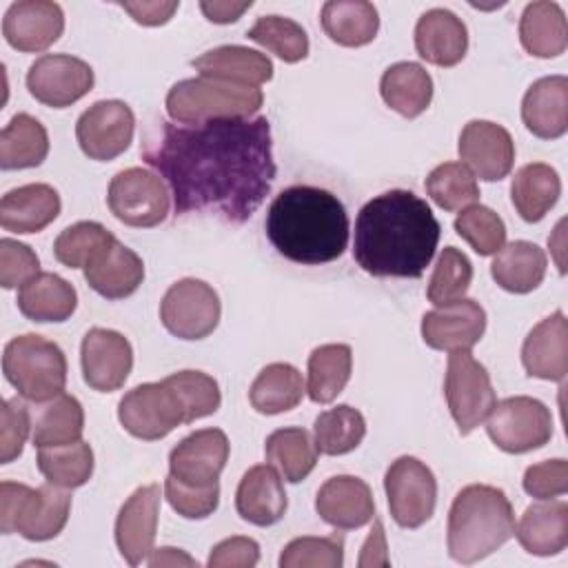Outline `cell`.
<instances>
[{
  "mask_svg": "<svg viewBox=\"0 0 568 568\" xmlns=\"http://www.w3.org/2000/svg\"><path fill=\"white\" fill-rule=\"evenodd\" d=\"M106 204L126 226L153 229L169 215V191L155 171L131 166L115 173L109 182Z\"/></svg>",
  "mask_w": 568,
  "mask_h": 568,
  "instance_id": "9",
  "label": "cell"
},
{
  "mask_svg": "<svg viewBox=\"0 0 568 568\" xmlns=\"http://www.w3.org/2000/svg\"><path fill=\"white\" fill-rule=\"evenodd\" d=\"M444 395L462 435L473 433L497 402L488 371L470 355V351H455L448 355Z\"/></svg>",
  "mask_w": 568,
  "mask_h": 568,
  "instance_id": "10",
  "label": "cell"
},
{
  "mask_svg": "<svg viewBox=\"0 0 568 568\" xmlns=\"http://www.w3.org/2000/svg\"><path fill=\"white\" fill-rule=\"evenodd\" d=\"M146 561H149L151 568H160V566H197V561L193 557H189L184 550L173 548V546H164V548L151 550Z\"/></svg>",
  "mask_w": 568,
  "mask_h": 568,
  "instance_id": "59",
  "label": "cell"
},
{
  "mask_svg": "<svg viewBox=\"0 0 568 568\" xmlns=\"http://www.w3.org/2000/svg\"><path fill=\"white\" fill-rule=\"evenodd\" d=\"M439 222L426 200L393 189L368 200L355 220L353 257L375 277H422L430 264Z\"/></svg>",
  "mask_w": 568,
  "mask_h": 568,
  "instance_id": "2",
  "label": "cell"
},
{
  "mask_svg": "<svg viewBox=\"0 0 568 568\" xmlns=\"http://www.w3.org/2000/svg\"><path fill=\"white\" fill-rule=\"evenodd\" d=\"M49 155L47 129L29 113H18L0 131V169L40 166Z\"/></svg>",
  "mask_w": 568,
  "mask_h": 568,
  "instance_id": "39",
  "label": "cell"
},
{
  "mask_svg": "<svg viewBox=\"0 0 568 568\" xmlns=\"http://www.w3.org/2000/svg\"><path fill=\"white\" fill-rule=\"evenodd\" d=\"M135 131V115L122 100H98L75 122V138L82 153L95 162L122 155Z\"/></svg>",
  "mask_w": 568,
  "mask_h": 568,
  "instance_id": "14",
  "label": "cell"
},
{
  "mask_svg": "<svg viewBox=\"0 0 568 568\" xmlns=\"http://www.w3.org/2000/svg\"><path fill=\"white\" fill-rule=\"evenodd\" d=\"M260 561V544L251 537H229L213 546L209 568H253Z\"/></svg>",
  "mask_w": 568,
  "mask_h": 568,
  "instance_id": "55",
  "label": "cell"
},
{
  "mask_svg": "<svg viewBox=\"0 0 568 568\" xmlns=\"http://www.w3.org/2000/svg\"><path fill=\"white\" fill-rule=\"evenodd\" d=\"M191 67L202 78H215L244 87H260L273 78L271 58L240 44H224L211 49L200 58L191 60Z\"/></svg>",
  "mask_w": 568,
  "mask_h": 568,
  "instance_id": "30",
  "label": "cell"
},
{
  "mask_svg": "<svg viewBox=\"0 0 568 568\" xmlns=\"http://www.w3.org/2000/svg\"><path fill=\"white\" fill-rule=\"evenodd\" d=\"M264 226L280 255L306 266L333 262L348 246L346 209L337 195L320 186L284 189L271 202Z\"/></svg>",
  "mask_w": 568,
  "mask_h": 568,
  "instance_id": "3",
  "label": "cell"
},
{
  "mask_svg": "<svg viewBox=\"0 0 568 568\" xmlns=\"http://www.w3.org/2000/svg\"><path fill=\"white\" fill-rule=\"evenodd\" d=\"M264 95L257 87L233 84L215 78H189L166 93V113L173 122L202 124L211 120H242L260 111Z\"/></svg>",
  "mask_w": 568,
  "mask_h": 568,
  "instance_id": "5",
  "label": "cell"
},
{
  "mask_svg": "<svg viewBox=\"0 0 568 568\" xmlns=\"http://www.w3.org/2000/svg\"><path fill=\"white\" fill-rule=\"evenodd\" d=\"M78 306L75 288L55 273H38L18 291L20 313L38 324L67 322Z\"/></svg>",
  "mask_w": 568,
  "mask_h": 568,
  "instance_id": "31",
  "label": "cell"
},
{
  "mask_svg": "<svg viewBox=\"0 0 568 568\" xmlns=\"http://www.w3.org/2000/svg\"><path fill=\"white\" fill-rule=\"evenodd\" d=\"M31 433V410L18 397L4 399L0 408V462L11 464L22 455Z\"/></svg>",
  "mask_w": 568,
  "mask_h": 568,
  "instance_id": "52",
  "label": "cell"
},
{
  "mask_svg": "<svg viewBox=\"0 0 568 568\" xmlns=\"http://www.w3.org/2000/svg\"><path fill=\"white\" fill-rule=\"evenodd\" d=\"M84 384L98 393H113L124 386L133 368L131 342L111 328H89L80 346Z\"/></svg>",
  "mask_w": 568,
  "mask_h": 568,
  "instance_id": "16",
  "label": "cell"
},
{
  "mask_svg": "<svg viewBox=\"0 0 568 568\" xmlns=\"http://www.w3.org/2000/svg\"><path fill=\"white\" fill-rule=\"evenodd\" d=\"M415 49L428 64L455 67L468 51V29L453 11L428 9L415 24Z\"/></svg>",
  "mask_w": 568,
  "mask_h": 568,
  "instance_id": "24",
  "label": "cell"
},
{
  "mask_svg": "<svg viewBox=\"0 0 568 568\" xmlns=\"http://www.w3.org/2000/svg\"><path fill=\"white\" fill-rule=\"evenodd\" d=\"M455 231L481 257L495 255L506 244L504 220L484 204H470L462 209V213L455 217Z\"/></svg>",
  "mask_w": 568,
  "mask_h": 568,
  "instance_id": "48",
  "label": "cell"
},
{
  "mask_svg": "<svg viewBox=\"0 0 568 568\" xmlns=\"http://www.w3.org/2000/svg\"><path fill=\"white\" fill-rule=\"evenodd\" d=\"M524 490L535 499H552L568 493V462L564 457L546 459L526 468Z\"/></svg>",
  "mask_w": 568,
  "mask_h": 568,
  "instance_id": "54",
  "label": "cell"
},
{
  "mask_svg": "<svg viewBox=\"0 0 568 568\" xmlns=\"http://www.w3.org/2000/svg\"><path fill=\"white\" fill-rule=\"evenodd\" d=\"M515 537L530 555H559L568 546V504L564 499L530 504L515 528Z\"/></svg>",
  "mask_w": 568,
  "mask_h": 568,
  "instance_id": "29",
  "label": "cell"
},
{
  "mask_svg": "<svg viewBox=\"0 0 568 568\" xmlns=\"http://www.w3.org/2000/svg\"><path fill=\"white\" fill-rule=\"evenodd\" d=\"M315 510L328 526L337 530H355L373 521L375 499L364 479L355 475H335L320 486Z\"/></svg>",
  "mask_w": 568,
  "mask_h": 568,
  "instance_id": "22",
  "label": "cell"
},
{
  "mask_svg": "<svg viewBox=\"0 0 568 568\" xmlns=\"http://www.w3.org/2000/svg\"><path fill=\"white\" fill-rule=\"evenodd\" d=\"M160 515V484L133 490L115 519V544L129 566H140L153 550Z\"/></svg>",
  "mask_w": 568,
  "mask_h": 568,
  "instance_id": "21",
  "label": "cell"
},
{
  "mask_svg": "<svg viewBox=\"0 0 568 568\" xmlns=\"http://www.w3.org/2000/svg\"><path fill=\"white\" fill-rule=\"evenodd\" d=\"M84 410L82 404L67 393L40 402L31 410V442L33 446H62L82 439Z\"/></svg>",
  "mask_w": 568,
  "mask_h": 568,
  "instance_id": "35",
  "label": "cell"
},
{
  "mask_svg": "<svg viewBox=\"0 0 568 568\" xmlns=\"http://www.w3.org/2000/svg\"><path fill=\"white\" fill-rule=\"evenodd\" d=\"M448 555L457 564H477L515 535V513L506 493L488 484L464 486L448 510Z\"/></svg>",
  "mask_w": 568,
  "mask_h": 568,
  "instance_id": "4",
  "label": "cell"
},
{
  "mask_svg": "<svg viewBox=\"0 0 568 568\" xmlns=\"http://www.w3.org/2000/svg\"><path fill=\"white\" fill-rule=\"evenodd\" d=\"M382 100L404 118L422 115L433 100V78L417 62H395L379 80Z\"/></svg>",
  "mask_w": 568,
  "mask_h": 568,
  "instance_id": "34",
  "label": "cell"
},
{
  "mask_svg": "<svg viewBox=\"0 0 568 568\" xmlns=\"http://www.w3.org/2000/svg\"><path fill=\"white\" fill-rule=\"evenodd\" d=\"M384 490L390 517L402 528H419L435 513L437 481L433 470L417 457H397L384 475Z\"/></svg>",
  "mask_w": 568,
  "mask_h": 568,
  "instance_id": "13",
  "label": "cell"
},
{
  "mask_svg": "<svg viewBox=\"0 0 568 568\" xmlns=\"http://www.w3.org/2000/svg\"><path fill=\"white\" fill-rule=\"evenodd\" d=\"M457 151L462 164L486 182L504 180L515 164V142L510 133L490 120H470L464 124Z\"/></svg>",
  "mask_w": 568,
  "mask_h": 568,
  "instance_id": "17",
  "label": "cell"
},
{
  "mask_svg": "<svg viewBox=\"0 0 568 568\" xmlns=\"http://www.w3.org/2000/svg\"><path fill=\"white\" fill-rule=\"evenodd\" d=\"M93 69L67 53H47L38 58L27 71L29 93L53 109L71 106L93 89Z\"/></svg>",
  "mask_w": 568,
  "mask_h": 568,
  "instance_id": "15",
  "label": "cell"
},
{
  "mask_svg": "<svg viewBox=\"0 0 568 568\" xmlns=\"http://www.w3.org/2000/svg\"><path fill=\"white\" fill-rule=\"evenodd\" d=\"M521 364L530 377L564 382L568 373V322L564 311L544 317L526 335Z\"/></svg>",
  "mask_w": 568,
  "mask_h": 568,
  "instance_id": "23",
  "label": "cell"
},
{
  "mask_svg": "<svg viewBox=\"0 0 568 568\" xmlns=\"http://www.w3.org/2000/svg\"><path fill=\"white\" fill-rule=\"evenodd\" d=\"M490 442L510 455H521L546 446L552 437V415L548 406L528 395L495 402L486 417Z\"/></svg>",
  "mask_w": 568,
  "mask_h": 568,
  "instance_id": "8",
  "label": "cell"
},
{
  "mask_svg": "<svg viewBox=\"0 0 568 568\" xmlns=\"http://www.w3.org/2000/svg\"><path fill=\"white\" fill-rule=\"evenodd\" d=\"M164 379L178 393L186 413V424L213 415L222 404L217 382L202 371H178Z\"/></svg>",
  "mask_w": 568,
  "mask_h": 568,
  "instance_id": "49",
  "label": "cell"
},
{
  "mask_svg": "<svg viewBox=\"0 0 568 568\" xmlns=\"http://www.w3.org/2000/svg\"><path fill=\"white\" fill-rule=\"evenodd\" d=\"M36 462L49 484L67 490L84 486L93 475V450L82 439L62 446H42L38 448Z\"/></svg>",
  "mask_w": 568,
  "mask_h": 568,
  "instance_id": "42",
  "label": "cell"
},
{
  "mask_svg": "<svg viewBox=\"0 0 568 568\" xmlns=\"http://www.w3.org/2000/svg\"><path fill=\"white\" fill-rule=\"evenodd\" d=\"M64 31V11L51 0H18L2 18V36L22 53L49 49Z\"/></svg>",
  "mask_w": 568,
  "mask_h": 568,
  "instance_id": "20",
  "label": "cell"
},
{
  "mask_svg": "<svg viewBox=\"0 0 568 568\" xmlns=\"http://www.w3.org/2000/svg\"><path fill=\"white\" fill-rule=\"evenodd\" d=\"M561 195L559 173L544 162L521 166L510 182V200L524 222H539Z\"/></svg>",
  "mask_w": 568,
  "mask_h": 568,
  "instance_id": "36",
  "label": "cell"
},
{
  "mask_svg": "<svg viewBox=\"0 0 568 568\" xmlns=\"http://www.w3.org/2000/svg\"><path fill=\"white\" fill-rule=\"evenodd\" d=\"M122 428L144 442L166 437L180 424H186L184 406L166 379L146 382L129 393L118 404Z\"/></svg>",
  "mask_w": 568,
  "mask_h": 568,
  "instance_id": "11",
  "label": "cell"
},
{
  "mask_svg": "<svg viewBox=\"0 0 568 568\" xmlns=\"http://www.w3.org/2000/svg\"><path fill=\"white\" fill-rule=\"evenodd\" d=\"M546 253L526 240H515L504 244L490 264V275L508 293H530L535 291L546 275Z\"/></svg>",
  "mask_w": 568,
  "mask_h": 568,
  "instance_id": "33",
  "label": "cell"
},
{
  "mask_svg": "<svg viewBox=\"0 0 568 568\" xmlns=\"http://www.w3.org/2000/svg\"><path fill=\"white\" fill-rule=\"evenodd\" d=\"M302 373L286 362L264 366L251 384V406L262 415H280L295 408L304 397Z\"/></svg>",
  "mask_w": 568,
  "mask_h": 568,
  "instance_id": "38",
  "label": "cell"
},
{
  "mask_svg": "<svg viewBox=\"0 0 568 568\" xmlns=\"http://www.w3.org/2000/svg\"><path fill=\"white\" fill-rule=\"evenodd\" d=\"M366 435V419L364 415L348 406L339 404L317 415L313 424V442L317 453L322 455H346L355 450Z\"/></svg>",
  "mask_w": 568,
  "mask_h": 568,
  "instance_id": "43",
  "label": "cell"
},
{
  "mask_svg": "<svg viewBox=\"0 0 568 568\" xmlns=\"http://www.w3.org/2000/svg\"><path fill=\"white\" fill-rule=\"evenodd\" d=\"M353 351L348 344H322L308 355L306 393L315 404H331L348 384Z\"/></svg>",
  "mask_w": 568,
  "mask_h": 568,
  "instance_id": "40",
  "label": "cell"
},
{
  "mask_svg": "<svg viewBox=\"0 0 568 568\" xmlns=\"http://www.w3.org/2000/svg\"><path fill=\"white\" fill-rule=\"evenodd\" d=\"M71 515L67 488L44 484L31 488L18 481L0 484V532H18L29 541H47L62 532Z\"/></svg>",
  "mask_w": 568,
  "mask_h": 568,
  "instance_id": "6",
  "label": "cell"
},
{
  "mask_svg": "<svg viewBox=\"0 0 568 568\" xmlns=\"http://www.w3.org/2000/svg\"><path fill=\"white\" fill-rule=\"evenodd\" d=\"M222 315V304L211 284L195 277H184L171 284L160 302V320L164 328L180 339L209 337Z\"/></svg>",
  "mask_w": 568,
  "mask_h": 568,
  "instance_id": "12",
  "label": "cell"
},
{
  "mask_svg": "<svg viewBox=\"0 0 568 568\" xmlns=\"http://www.w3.org/2000/svg\"><path fill=\"white\" fill-rule=\"evenodd\" d=\"M62 202L53 186L36 182L11 189L0 200V226L27 235L47 229L60 215Z\"/></svg>",
  "mask_w": 568,
  "mask_h": 568,
  "instance_id": "27",
  "label": "cell"
},
{
  "mask_svg": "<svg viewBox=\"0 0 568 568\" xmlns=\"http://www.w3.org/2000/svg\"><path fill=\"white\" fill-rule=\"evenodd\" d=\"M111 242H115V235L100 222H75L55 237L53 255L69 268H84Z\"/></svg>",
  "mask_w": 568,
  "mask_h": 568,
  "instance_id": "46",
  "label": "cell"
},
{
  "mask_svg": "<svg viewBox=\"0 0 568 568\" xmlns=\"http://www.w3.org/2000/svg\"><path fill=\"white\" fill-rule=\"evenodd\" d=\"M286 493L277 468L257 464L248 468L235 490L237 515L253 526H273L286 513Z\"/></svg>",
  "mask_w": 568,
  "mask_h": 568,
  "instance_id": "25",
  "label": "cell"
},
{
  "mask_svg": "<svg viewBox=\"0 0 568 568\" xmlns=\"http://www.w3.org/2000/svg\"><path fill=\"white\" fill-rule=\"evenodd\" d=\"M40 273V260L29 244L11 237L0 240V284L16 288Z\"/></svg>",
  "mask_w": 568,
  "mask_h": 568,
  "instance_id": "53",
  "label": "cell"
},
{
  "mask_svg": "<svg viewBox=\"0 0 568 568\" xmlns=\"http://www.w3.org/2000/svg\"><path fill=\"white\" fill-rule=\"evenodd\" d=\"M344 564V541L337 537H295L282 555V568H339Z\"/></svg>",
  "mask_w": 568,
  "mask_h": 568,
  "instance_id": "50",
  "label": "cell"
},
{
  "mask_svg": "<svg viewBox=\"0 0 568 568\" xmlns=\"http://www.w3.org/2000/svg\"><path fill=\"white\" fill-rule=\"evenodd\" d=\"M2 371L18 395L33 404L53 399L67 386V357L62 348L36 333H24L7 342Z\"/></svg>",
  "mask_w": 568,
  "mask_h": 568,
  "instance_id": "7",
  "label": "cell"
},
{
  "mask_svg": "<svg viewBox=\"0 0 568 568\" xmlns=\"http://www.w3.org/2000/svg\"><path fill=\"white\" fill-rule=\"evenodd\" d=\"M320 20L324 33L342 47H364L379 31V13L364 0H331L322 7Z\"/></svg>",
  "mask_w": 568,
  "mask_h": 568,
  "instance_id": "37",
  "label": "cell"
},
{
  "mask_svg": "<svg viewBox=\"0 0 568 568\" xmlns=\"http://www.w3.org/2000/svg\"><path fill=\"white\" fill-rule=\"evenodd\" d=\"M251 0L244 2H233V0H202L200 9L206 16V20L215 22V24H231L235 20H240V16L251 9Z\"/></svg>",
  "mask_w": 568,
  "mask_h": 568,
  "instance_id": "57",
  "label": "cell"
},
{
  "mask_svg": "<svg viewBox=\"0 0 568 568\" xmlns=\"http://www.w3.org/2000/svg\"><path fill=\"white\" fill-rule=\"evenodd\" d=\"M264 455L266 462L291 484L306 479L317 464V448L311 433L297 426L273 430L266 437Z\"/></svg>",
  "mask_w": 568,
  "mask_h": 568,
  "instance_id": "41",
  "label": "cell"
},
{
  "mask_svg": "<svg viewBox=\"0 0 568 568\" xmlns=\"http://www.w3.org/2000/svg\"><path fill=\"white\" fill-rule=\"evenodd\" d=\"M359 566H388V555H386V535H384V526L379 519L373 517V528L371 535L366 539V544L362 546V555H359Z\"/></svg>",
  "mask_w": 568,
  "mask_h": 568,
  "instance_id": "58",
  "label": "cell"
},
{
  "mask_svg": "<svg viewBox=\"0 0 568 568\" xmlns=\"http://www.w3.org/2000/svg\"><path fill=\"white\" fill-rule=\"evenodd\" d=\"M164 497L169 506L184 519H206L220 504V484L189 486L169 475L164 479Z\"/></svg>",
  "mask_w": 568,
  "mask_h": 568,
  "instance_id": "51",
  "label": "cell"
},
{
  "mask_svg": "<svg viewBox=\"0 0 568 568\" xmlns=\"http://www.w3.org/2000/svg\"><path fill=\"white\" fill-rule=\"evenodd\" d=\"M229 437L220 428H200L173 446L169 455V475L189 486L217 481L229 459Z\"/></svg>",
  "mask_w": 568,
  "mask_h": 568,
  "instance_id": "19",
  "label": "cell"
},
{
  "mask_svg": "<svg viewBox=\"0 0 568 568\" xmlns=\"http://www.w3.org/2000/svg\"><path fill=\"white\" fill-rule=\"evenodd\" d=\"M82 271L87 284L106 300H124L133 295L144 280L142 257L118 240L111 242Z\"/></svg>",
  "mask_w": 568,
  "mask_h": 568,
  "instance_id": "28",
  "label": "cell"
},
{
  "mask_svg": "<svg viewBox=\"0 0 568 568\" xmlns=\"http://www.w3.org/2000/svg\"><path fill=\"white\" fill-rule=\"evenodd\" d=\"M426 193L444 211H462L479 200L475 173L462 162H444L426 178Z\"/></svg>",
  "mask_w": 568,
  "mask_h": 568,
  "instance_id": "44",
  "label": "cell"
},
{
  "mask_svg": "<svg viewBox=\"0 0 568 568\" xmlns=\"http://www.w3.org/2000/svg\"><path fill=\"white\" fill-rule=\"evenodd\" d=\"M486 331V311L479 302L462 297L437 306L422 317V339L435 351H470Z\"/></svg>",
  "mask_w": 568,
  "mask_h": 568,
  "instance_id": "18",
  "label": "cell"
},
{
  "mask_svg": "<svg viewBox=\"0 0 568 568\" xmlns=\"http://www.w3.org/2000/svg\"><path fill=\"white\" fill-rule=\"evenodd\" d=\"M473 282V264L470 260L455 246H446L437 264L433 268V275L428 280L426 297L435 306H444L450 302H457L466 295Z\"/></svg>",
  "mask_w": 568,
  "mask_h": 568,
  "instance_id": "47",
  "label": "cell"
},
{
  "mask_svg": "<svg viewBox=\"0 0 568 568\" xmlns=\"http://www.w3.org/2000/svg\"><path fill=\"white\" fill-rule=\"evenodd\" d=\"M166 182L175 215L213 213L231 224L246 222L271 193L277 166L266 118L162 122L142 151Z\"/></svg>",
  "mask_w": 568,
  "mask_h": 568,
  "instance_id": "1",
  "label": "cell"
},
{
  "mask_svg": "<svg viewBox=\"0 0 568 568\" xmlns=\"http://www.w3.org/2000/svg\"><path fill=\"white\" fill-rule=\"evenodd\" d=\"M519 42L535 58H557L568 47L564 9L550 0L526 4L519 18Z\"/></svg>",
  "mask_w": 568,
  "mask_h": 568,
  "instance_id": "32",
  "label": "cell"
},
{
  "mask_svg": "<svg viewBox=\"0 0 568 568\" xmlns=\"http://www.w3.org/2000/svg\"><path fill=\"white\" fill-rule=\"evenodd\" d=\"M246 38L275 53L280 60L295 64L308 55V36L291 18L284 16H260L246 31Z\"/></svg>",
  "mask_w": 568,
  "mask_h": 568,
  "instance_id": "45",
  "label": "cell"
},
{
  "mask_svg": "<svg viewBox=\"0 0 568 568\" xmlns=\"http://www.w3.org/2000/svg\"><path fill=\"white\" fill-rule=\"evenodd\" d=\"M526 129L541 140H557L568 131V78L546 75L535 80L521 100Z\"/></svg>",
  "mask_w": 568,
  "mask_h": 568,
  "instance_id": "26",
  "label": "cell"
},
{
  "mask_svg": "<svg viewBox=\"0 0 568 568\" xmlns=\"http://www.w3.org/2000/svg\"><path fill=\"white\" fill-rule=\"evenodd\" d=\"M120 7L144 27H160L173 18L178 11L180 2L175 0H142V2H120Z\"/></svg>",
  "mask_w": 568,
  "mask_h": 568,
  "instance_id": "56",
  "label": "cell"
}]
</instances>
